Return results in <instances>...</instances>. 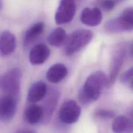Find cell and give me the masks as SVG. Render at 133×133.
Segmentation results:
<instances>
[{
    "label": "cell",
    "mask_w": 133,
    "mask_h": 133,
    "mask_svg": "<svg viewBox=\"0 0 133 133\" xmlns=\"http://www.w3.org/2000/svg\"><path fill=\"white\" fill-rule=\"evenodd\" d=\"M25 119L30 124H36L44 118L42 107L37 105H32L26 109L24 113Z\"/></svg>",
    "instance_id": "9a60e30c"
},
{
    "label": "cell",
    "mask_w": 133,
    "mask_h": 133,
    "mask_svg": "<svg viewBox=\"0 0 133 133\" xmlns=\"http://www.w3.org/2000/svg\"><path fill=\"white\" fill-rule=\"evenodd\" d=\"M16 133H35V132L31 131V130H20V131H18Z\"/></svg>",
    "instance_id": "7402d4cb"
},
{
    "label": "cell",
    "mask_w": 133,
    "mask_h": 133,
    "mask_svg": "<svg viewBox=\"0 0 133 133\" xmlns=\"http://www.w3.org/2000/svg\"><path fill=\"white\" fill-rule=\"evenodd\" d=\"M22 72L18 68H13L0 76V92L18 98L20 89Z\"/></svg>",
    "instance_id": "7a4b0ae2"
},
{
    "label": "cell",
    "mask_w": 133,
    "mask_h": 133,
    "mask_svg": "<svg viewBox=\"0 0 133 133\" xmlns=\"http://www.w3.org/2000/svg\"><path fill=\"white\" fill-rule=\"evenodd\" d=\"M115 22L119 32L133 30V7H129L125 9L120 16L115 18Z\"/></svg>",
    "instance_id": "30bf717a"
},
{
    "label": "cell",
    "mask_w": 133,
    "mask_h": 133,
    "mask_svg": "<svg viewBox=\"0 0 133 133\" xmlns=\"http://www.w3.org/2000/svg\"><path fill=\"white\" fill-rule=\"evenodd\" d=\"M48 88L44 81H37L33 83L29 88L27 94V101L31 103H35L41 101L47 95Z\"/></svg>",
    "instance_id": "8fae6325"
},
{
    "label": "cell",
    "mask_w": 133,
    "mask_h": 133,
    "mask_svg": "<svg viewBox=\"0 0 133 133\" xmlns=\"http://www.w3.org/2000/svg\"><path fill=\"white\" fill-rule=\"evenodd\" d=\"M114 133L133 132V118L125 116H119L114 119L112 125Z\"/></svg>",
    "instance_id": "4fadbf2b"
},
{
    "label": "cell",
    "mask_w": 133,
    "mask_h": 133,
    "mask_svg": "<svg viewBox=\"0 0 133 133\" xmlns=\"http://www.w3.org/2000/svg\"><path fill=\"white\" fill-rule=\"evenodd\" d=\"M93 33L90 30L80 29L73 32L66 39L64 53L66 55H72L88 45L93 38Z\"/></svg>",
    "instance_id": "3957f363"
},
{
    "label": "cell",
    "mask_w": 133,
    "mask_h": 133,
    "mask_svg": "<svg viewBox=\"0 0 133 133\" xmlns=\"http://www.w3.org/2000/svg\"><path fill=\"white\" fill-rule=\"evenodd\" d=\"M81 109L74 100H68L62 104L58 112L61 122L66 124H72L78 121Z\"/></svg>",
    "instance_id": "5b68a950"
},
{
    "label": "cell",
    "mask_w": 133,
    "mask_h": 133,
    "mask_svg": "<svg viewBox=\"0 0 133 133\" xmlns=\"http://www.w3.org/2000/svg\"><path fill=\"white\" fill-rule=\"evenodd\" d=\"M131 87H132V88L133 89V79L132 80V82H131Z\"/></svg>",
    "instance_id": "d4e9b609"
},
{
    "label": "cell",
    "mask_w": 133,
    "mask_h": 133,
    "mask_svg": "<svg viewBox=\"0 0 133 133\" xmlns=\"http://www.w3.org/2000/svg\"><path fill=\"white\" fill-rule=\"evenodd\" d=\"M66 39V34L64 30L61 27H57L49 34L48 41L52 46L58 48L65 42Z\"/></svg>",
    "instance_id": "e0dca14e"
},
{
    "label": "cell",
    "mask_w": 133,
    "mask_h": 133,
    "mask_svg": "<svg viewBox=\"0 0 133 133\" xmlns=\"http://www.w3.org/2000/svg\"><path fill=\"white\" fill-rule=\"evenodd\" d=\"M96 116L101 119H110L114 118L115 114L112 110H99L96 112Z\"/></svg>",
    "instance_id": "d6986e66"
},
{
    "label": "cell",
    "mask_w": 133,
    "mask_h": 133,
    "mask_svg": "<svg viewBox=\"0 0 133 133\" xmlns=\"http://www.w3.org/2000/svg\"><path fill=\"white\" fill-rule=\"evenodd\" d=\"M114 1H115L116 3H119V2H122V1H123V0H114Z\"/></svg>",
    "instance_id": "cb8c5ba5"
},
{
    "label": "cell",
    "mask_w": 133,
    "mask_h": 133,
    "mask_svg": "<svg viewBox=\"0 0 133 133\" xmlns=\"http://www.w3.org/2000/svg\"><path fill=\"white\" fill-rule=\"evenodd\" d=\"M76 12L75 0H61L55 16V22L58 25L71 22Z\"/></svg>",
    "instance_id": "8992f818"
},
{
    "label": "cell",
    "mask_w": 133,
    "mask_h": 133,
    "mask_svg": "<svg viewBox=\"0 0 133 133\" xmlns=\"http://www.w3.org/2000/svg\"><path fill=\"white\" fill-rule=\"evenodd\" d=\"M116 3L114 0H101V6L106 11H110L116 5Z\"/></svg>",
    "instance_id": "44dd1931"
},
{
    "label": "cell",
    "mask_w": 133,
    "mask_h": 133,
    "mask_svg": "<svg viewBox=\"0 0 133 133\" xmlns=\"http://www.w3.org/2000/svg\"><path fill=\"white\" fill-rule=\"evenodd\" d=\"M68 72V68L64 64L61 63L55 64L51 66L47 71V79L50 83H58L66 77Z\"/></svg>",
    "instance_id": "5bb4252c"
},
{
    "label": "cell",
    "mask_w": 133,
    "mask_h": 133,
    "mask_svg": "<svg viewBox=\"0 0 133 133\" xmlns=\"http://www.w3.org/2000/svg\"><path fill=\"white\" fill-rule=\"evenodd\" d=\"M50 55V50L46 45L39 44L31 49L29 53V61L32 65L44 63Z\"/></svg>",
    "instance_id": "9c48e42d"
},
{
    "label": "cell",
    "mask_w": 133,
    "mask_h": 133,
    "mask_svg": "<svg viewBox=\"0 0 133 133\" xmlns=\"http://www.w3.org/2000/svg\"><path fill=\"white\" fill-rule=\"evenodd\" d=\"M125 54V47L123 44H119L116 47L112 57L110 73L107 76V87H110L115 82L124 62Z\"/></svg>",
    "instance_id": "277c9868"
},
{
    "label": "cell",
    "mask_w": 133,
    "mask_h": 133,
    "mask_svg": "<svg viewBox=\"0 0 133 133\" xmlns=\"http://www.w3.org/2000/svg\"><path fill=\"white\" fill-rule=\"evenodd\" d=\"M44 23L43 22H38L31 26L25 32L23 38L24 45L27 46L31 44L35 40H36L44 31Z\"/></svg>",
    "instance_id": "2e32d148"
},
{
    "label": "cell",
    "mask_w": 133,
    "mask_h": 133,
    "mask_svg": "<svg viewBox=\"0 0 133 133\" xmlns=\"http://www.w3.org/2000/svg\"><path fill=\"white\" fill-rule=\"evenodd\" d=\"M130 53H131V55L133 57V42L131 44V48H130Z\"/></svg>",
    "instance_id": "603a6c76"
},
{
    "label": "cell",
    "mask_w": 133,
    "mask_h": 133,
    "mask_svg": "<svg viewBox=\"0 0 133 133\" xmlns=\"http://www.w3.org/2000/svg\"><path fill=\"white\" fill-rule=\"evenodd\" d=\"M1 1H0V8H1Z\"/></svg>",
    "instance_id": "484cf974"
},
{
    "label": "cell",
    "mask_w": 133,
    "mask_h": 133,
    "mask_svg": "<svg viewBox=\"0 0 133 133\" xmlns=\"http://www.w3.org/2000/svg\"><path fill=\"white\" fill-rule=\"evenodd\" d=\"M18 98L9 95H0V121L8 122L15 116Z\"/></svg>",
    "instance_id": "52a82bcc"
},
{
    "label": "cell",
    "mask_w": 133,
    "mask_h": 133,
    "mask_svg": "<svg viewBox=\"0 0 133 133\" xmlns=\"http://www.w3.org/2000/svg\"><path fill=\"white\" fill-rule=\"evenodd\" d=\"M107 76L101 71L91 74L86 80L83 89L79 92V99L83 103L96 101L101 96L103 87H107Z\"/></svg>",
    "instance_id": "6da1fadb"
},
{
    "label": "cell",
    "mask_w": 133,
    "mask_h": 133,
    "mask_svg": "<svg viewBox=\"0 0 133 133\" xmlns=\"http://www.w3.org/2000/svg\"><path fill=\"white\" fill-rule=\"evenodd\" d=\"M102 13L99 8H85L81 15V21L83 24L90 27H96L101 23Z\"/></svg>",
    "instance_id": "ba28073f"
},
{
    "label": "cell",
    "mask_w": 133,
    "mask_h": 133,
    "mask_svg": "<svg viewBox=\"0 0 133 133\" xmlns=\"http://www.w3.org/2000/svg\"><path fill=\"white\" fill-rule=\"evenodd\" d=\"M48 99L45 101L44 108L43 109L44 111V116L49 117L51 115L55 105H57V101L58 99L57 92H53L48 96Z\"/></svg>",
    "instance_id": "ac0fdd59"
},
{
    "label": "cell",
    "mask_w": 133,
    "mask_h": 133,
    "mask_svg": "<svg viewBox=\"0 0 133 133\" xmlns=\"http://www.w3.org/2000/svg\"><path fill=\"white\" fill-rule=\"evenodd\" d=\"M16 41L15 36L9 31H5L0 35V53L9 55L15 50Z\"/></svg>",
    "instance_id": "7c38bea8"
},
{
    "label": "cell",
    "mask_w": 133,
    "mask_h": 133,
    "mask_svg": "<svg viewBox=\"0 0 133 133\" xmlns=\"http://www.w3.org/2000/svg\"><path fill=\"white\" fill-rule=\"evenodd\" d=\"M133 79V66L122 74L120 77V81L122 83H125Z\"/></svg>",
    "instance_id": "ffe728a7"
}]
</instances>
